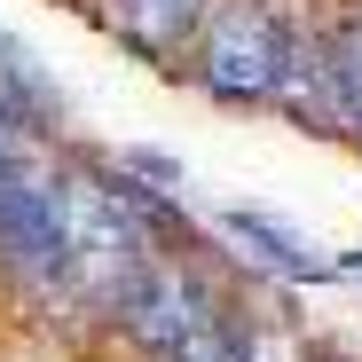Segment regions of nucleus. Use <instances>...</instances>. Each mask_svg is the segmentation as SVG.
<instances>
[{"instance_id":"nucleus-4","label":"nucleus","mask_w":362,"mask_h":362,"mask_svg":"<svg viewBox=\"0 0 362 362\" xmlns=\"http://www.w3.org/2000/svg\"><path fill=\"white\" fill-rule=\"evenodd\" d=\"M118 315H127V331H134L150 354H173L181 339L205 323V299H197V284H189V276H173V268H158V260H150V268H142V284H134V299H127Z\"/></svg>"},{"instance_id":"nucleus-11","label":"nucleus","mask_w":362,"mask_h":362,"mask_svg":"<svg viewBox=\"0 0 362 362\" xmlns=\"http://www.w3.org/2000/svg\"><path fill=\"white\" fill-rule=\"evenodd\" d=\"M346 24H354V32H362V0H346Z\"/></svg>"},{"instance_id":"nucleus-3","label":"nucleus","mask_w":362,"mask_h":362,"mask_svg":"<svg viewBox=\"0 0 362 362\" xmlns=\"http://www.w3.org/2000/svg\"><path fill=\"white\" fill-rule=\"evenodd\" d=\"M0 260L40 291H71V245H64V197L24 158L0 173Z\"/></svg>"},{"instance_id":"nucleus-8","label":"nucleus","mask_w":362,"mask_h":362,"mask_svg":"<svg viewBox=\"0 0 362 362\" xmlns=\"http://www.w3.org/2000/svg\"><path fill=\"white\" fill-rule=\"evenodd\" d=\"M331 79H339V134L362 142V32L331 24Z\"/></svg>"},{"instance_id":"nucleus-5","label":"nucleus","mask_w":362,"mask_h":362,"mask_svg":"<svg viewBox=\"0 0 362 362\" xmlns=\"http://www.w3.org/2000/svg\"><path fill=\"white\" fill-rule=\"evenodd\" d=\"M205 16H213V0H110V32L150 64H173Z\"/></svg>"},{"instance_id":"nucleus-9","label":"nucleus","mask_w":362,"mask_h":362,"mask_svg":"<svg viewBox=\"0 0 362 362\" xmlns=\"http://www.w3.org/2000/svg\"><path fill=\"white\" fill-rule=\"evenodd\" d=\"M118 173H142V181H158V189H181V165L150 158V150H118Z\"/></svg>"},{"instance_id":"nucleus-6","label":"nucleus","mask_w":362,"mask_h":362,"mask_svg":"<svg viewBox=\"0 0 362 362\" xmlns=\"http://www.w3.org/2000/svg\"><path fill=\"white\" fill-rule=\"evenodd\" d=\"M0 110L16 118V134H47L55 118H64V95H55L47 64L32 47H16L8 32H0Z\"/></svg>"},{"instance_id":"nucleus-2","label":"nucleus","mask_w":362,"mask_h":362,"mask_svg":"<svg viewBox=\"0 0 362 362\" xmlns=\"http://www.w3.org/2000/svg\"><path fill=\"white\" fill-rule=\"evenodd\" d=\"M197 87L213 103H276L291 24L276 0H213V16L197 24Z\"/></svg>"},{"instance_id":"nucleus-1","label":"nucleus","mask_w":362,"mask_h":362,"mask_svg":"<svg viewBox=\"0 0 362 362\" xmlns=\"http://www.w3.org/2000/svg\"><path fill=\"white\" fill-rule=\"evenodd\" d=\"M64 245H71V291H87L95 308H127L142 268H150V228L142 197L127 189V173H64Z\"/></svg>"},{"instance_id":"nucleus-10","label":"nucleus","mask_w":362,"mask_h":362,"mask_svg":"<svg viewBox=\"0 0 362 362\" xmlns=\"http://www.w3.org/2000/svg\"><path fill=\"white\" fill-rule=\"evenodd\" d=\"M16 142H24V134H16V118H8V110H0V173H8V165H16V158H24V150H16Z\"/></svg>"},{"instance_id":"nucleus-7","label":"nucleus","mask_w":362,"mask_h":362,"mask_svg":"<svg viewBox=\"0 0 362 362\" xmlns=\"http://www.w3.org/2000/svg\"><path fill=\"white\" fill-rule=\"evenodd\" d=\"M228 236L236 245H252L268 268H284V276H299V284H323L331 276V260L308 245V236H291L276 213H260V205H228Z\"/></svg>"}]
</instances>
